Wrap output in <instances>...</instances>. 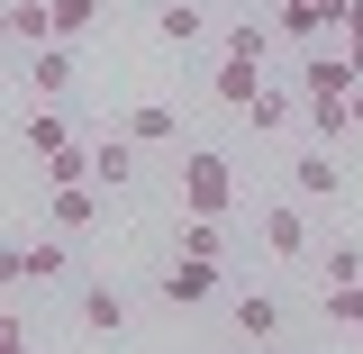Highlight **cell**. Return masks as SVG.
I'll return each instance as SVG.
<instances>
[{
	"label": "cell",
	"mask_w": 363,
	"mask_h": 354,
	"mask_svg": "<svg viewBox=\"0 0 363 354\" xmlns=\"http://www.w3.org/2000/svg\"><path fill=\"white\" fill-rule=\"evenodd\" d=\"M227 200H236V164L218 145H182V209L191 219H227Z\"/></svg>",
	"instance_id": "1"
},
{
	"label": "cell",
	"mask_w": 363,
	"mask_h": 354,
	"mask_svg": "<svg viewBox=\"0 0 363 354\" xmlns=\"http://www.w3.org/2000/svg\"><path fill=\"white\" fill-rule=\"evenodd\" d=\"M64 272H73V236H64V227H55V236H37V245H9V255H0V282H9V291H28V282H64Z\"/></svg>",
	"instance_id": "2"
},
{
	"label": "cell",
	"mask_w": 363,
	"mask_h": 354,
	"mask_svg": "<svg viewBox=\"0 0 363 354\" xmlns=\"http://www.w3.org/2000/svg\"><path fill=\"white\" fill-rule=\"evenodd\" d=\"M218 282H227L218 255H173V272H164V300H173V309H200V300H218Z\"/></svg>",
	"instance_id": "3"
},
{
	"label": "cell",
	"mask_w": 363,
	"mask_h": 354,
	"mask_svg": "<svg viewBox=\"0 0 363 354\" xmlns=\"http://www.w3.org/2000/svg\"><path fill=\"white\" fill-rule=\"evenodd\" d=\"M100 182H45V227H64V236H82L91 219H100Z\"/></svg>",
	"instance_id": "4"
},
{
	"label": "cell",
	"mask_w": 363,
	"mask_h": 354,
	"mask_svg": "<svg viewBox=\"0 0 363 354\" xmlns=\"http://www.w3.org/2000/svg\"><path fill=\"white\" fill-rule=\"evenodd\" d=\"M264 255H281V264H300V255H309V209H300V191L264 209Z\"/></svg>",
	"instance_id": "5"
},
{
	"label": "cell",
	"mask_w": 363,
	"mask_h": 354,
	"mask_svg": "<svg viewBox=\"0 0 363 354\" xmlns=\"http://www.w3.org/2000/svg\"><path fill=\"white\" fill-rule=\"evenodd\" d=\"M272 28H281V37L300 45V55H309V45H318V37H336L345 18H336L327 0H281V9H272Z\"/></svg>",
	"instance_id": "6"
},
{
	"label": "cell",
	"mask_w": 363,
	"mask_h": 354,
	"mask_svg": "<svg viewBox=\"0 0 363 354\" xmlns=\"http://www.w3.org/2000/svg\"><path fill=\"white\" fill-rule=\"evenodd\" d=\"M227 327H236L245 345H264V336H281V300H272V291H245V300L227 309Z\"/></svg>",
	"instance_id": "7"
},
{
	"label": "cell",
	"mask_w": 363,
	"mask_h": 354,
	"mask_svg": "<svg viewBox=\"0 0 363 354\" xmlns=\"http://www.w3.org/2000/svg\"><path fill=\"white\" fill-rule=\"evenodd\" d=\"M227 100V109H255V91H264V64H255V55H227L218 64V82H209Z\"/></svg>",
	"instance_id": "8"
},
{
	"label": "cell",
	"mask_w": 363,
	"mask_h": 354,
	"mask_svg": "<svg viewBox=\"0 0 363 354\" xmlns=\"http://www.w3.org/2000/svg\"><path fill=\"white\" fill-rule=\"evenodd\" d=\"M291 191H300V200H336V191H345L336 155H327V145H318V155H300V164H291Z\"/></svg>",
	"instance_id": "9"
},
{
	"label": "cell",
	"mask_w": 363,
	"mask_h": 354,
	"mask_svg": "<svg viewBox=\"0 0 363 354\" xmlns=\"http://www.w3.org/2000/svg\"><path fill=\"white\" fill-rule=\"evenodd\" d=\"M118 128H128L136 145H182V118H173V109H164V100H136V109H128V118H118Z\"/></svg>",
	"instance_id": "10"
},
{
	"label": "cell",
	"mask_w": 363,
	"mask_h": 354,
	"mask_svg": "<svg viewBox=\"0 0 363 354\" xmlns=\"http://www.w3.org/2000/svg\"><path fill=\"white\" fill-rule=\"evenodd\" d=\"M9 37L28 45V55H37V45H55V0H9Z\"/></svg>",
	"instance_id": "11"
},
{
	"label": "cell",
	"mask_w": 363,
	"mask_h": 354,
	"mask_svg": "<svg viewBox=\"0 0 363 354\" xmlns=\"http://www.w3.org/2000/svg\"><path fill=\"white\" fill-rule=\"evenodd\" d=\"M91 145H100V191H128L136 182V136L118 128V136H91Z\"/></svg>",
	"instance_id": "12"
},
{
	"label": "cell",
	"mask_w": 363,
	"mask_h": 354,
	"mask_svg": "<svg viewBox=\"0 0 363 354\" xmlns=\"http://www.w3.org/2000/svg\"><path fill=\"white\" fill-rule=\"evenodd\" d=\"M37 164H45V182H100V145L73 136V145H55V155H37Z\"/></svg>",
	"instance_id": "13"
},
{
	"label": "cell",
	"mask_w": 363,
	"mask_h": 354,
	"mask_svg": "<svg viewBox=\"0 0 363 354\" xmlns=\"http://www.w3.org/2000/svg\"><path fill=\"white\" fill-rule=\"evenodd\" d=\"M82 327H91V336H118V327H128V300H118L109 282H91V291H82Z\"/></svg>",
	"instance_id": "14"
},
{
	"label": "cell",
	"mask_w": 363,
	"mask_h": 354,
	"mask_svg": "<svg viewBox=\"0 0 363 354\" xmlns=\"http://www.w3.org/2000/svg\"><path fill=\"white\" fill-rule=\"evenodd\" d=\"M28 155H55V145H73V118H64V109H28Z\"/></svg>",
	"instance_id": "15"
},
{
	"label": "cell",
	"mask_w": 363,
	"mask_h": 354,
	"mask_svg": "<svg viewBox=\"0 0 363 354\" xmlns=\"http://www.w3.org/2000/svg\"><path fill=\"white\" fill-rule=\"evenodd\" d=\"M155 37L164 45H200V9H191V0H164V9H155Z\"/></svg>",
	"instance_id": "16"
},
{
	"label": "cell",
	"mask_w": 363,
	"mask_h": 354,
	"mask_svg": "<svg viewBox=\"0 0 363 354\" xmlns=\"http://www.w3.org/2000/svg\"><path fill=\"white\" fill-rule=\"evenodd\" d=\"M327 327L363 336V282H327Z\"/></svg>",
	"instance_id": "17"
},
{
	"label": "cell",
	"mask_w": 363,
	"mask_h": 354,
	"mask_svg": "<svg viewBox=\"0 0 363 354\" xmlns=\"http://www.w3.org/2000/svg\"><path fill=\"white\" fill-rule=\"evenodd\" d=\"M37 91H73V37L37 45Z\"/></svg>",
	"instance_id": "18"
},
{
	"label": "cell",
	"mask_w": 363,
	"mask_h": 354,
	"mask_svg": "<svg viewBox=\"0 0 363 354\" xmlns=\"http://www.w3.org/2000/svg\"><path fill=\"white\" fill-rule=\"evenodd\" d=\"M100 28V0H55V37H91Z\"/></svg>",
	"instance_id": "19"
},
{
	"label": "cell",
	"mask_w": 363,
	"mask_h": 354,
	"mask_svg": "<svg viewBox=\"0 0 363 354\" xmlns=\"http://www.w3.org/2000/svg\"><path fill=\"white\" fill-rule=\"evenodd\" d=\"M281 37V28H264V18H236V28H227V55H255V64H264V45Z\"/></svg>",
	"instance_id": "20"
},
{
	"label": "cell",
	"mask_w": 363,
	"mask_h": 354,
	"mask_svg": "<svg viewBox=\"0 0 363 354\" xmlns=\"http://www.w3.org/2000/svg\"><path fill=\"white\" fill-rule=\"evenodd\" d=\"M182 255H218V264H227V227L218 219H191V227H182Z\"/></svg>",
	"instance_id": "21"
},
{
	"label": "cell",
	"mask_w": 363,
	"mask_h": 354,
	"mask_svg": "<svg viewBox=\"0 0 363 354\" xmlns=\"http://www.w3.org/2000/svg\"><path fill=\"white\" fill-rule=\"evenodd\" d=\"M245 118H255V128H291V91H255V109H245Z\"/></svg>",
	"instance_id": "22"
},
{
	"label": "cell",
	"mask_w": 363,
	"mask_h": 354,
	"mask_svg": "<svg viewBox=\"0 0 363 354\" xmlns=\"http://www.w3.org/2000/svg\"><path fill=\"white\" fill-rule=\"evenodd\" d=\"M318 272H327V282H363V255H354V245H327Z\"/></svg>",
	"instance_id": "23"
},
{
	"label": "cell",
	"mask_w": 363,
	"mask_h": 354,
	"mask_svg": "<svg viewBox=\"0 0 363 354\" xmlns=\"http://www.w3.org/2000/svg\"><path fill=\"white\" fill-rule=\"evenodd\" d=\"M336 37H345V55H354V73H363V0L345 9V28H336Z\"/></svg>",
	"instance_id": "24"
},
{
	"label": "cell",
	"mask_w": 363,
	"mask_h": 354,
	"mask_svg": "<svg viewBox=\"0 0 363 354\" xmlns=\"http://www.w3.org/2000/svg\"><path fill=\"white\" fill-rule=\"evenodd\" d=\"M354 128H363V82H354Z\"/></svg>",
	"instance_id": "25"
}]
</instances>
